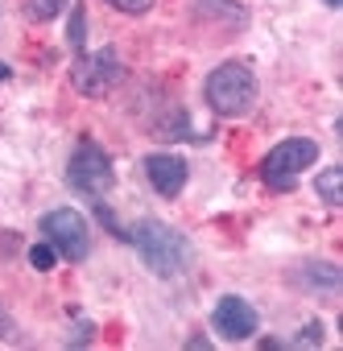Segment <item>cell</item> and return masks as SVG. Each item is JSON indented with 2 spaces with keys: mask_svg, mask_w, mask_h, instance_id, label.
I'll return each instance as SVG.
<instances>
[{
  "mask_svg": "<svg viewBox=\"0 0 343 351\" xmlns=\"http://www.w3.org/2000/svg\"><path fill=\"white\" fill-rule=\"evenodd\" d=\"M128 244L137 248V256L145 261V269L153 277H182L195 261V248L191 240L178 232V228H169L161 219H141L132 232H128Z\"/></svg>",
  "mask_w": 343,
  "mask_h": 351,
  "instance_id": "cell-1",
  "label": "cell"
},
{
  "mask_svg": "<svg viewBox=\"0 0 343 351\" xmlns=\"http://www.w3.org/2000/svg\"><path fill=\"white\" fill-rule=\"evenodd\" d=\"M203 95H207V108H211L215 116L240 120V116H248V112L257 108L261 87H257V75H252L248 62H224V66H215V71L207 75Z\"/></svg>",
  "mask_w": 343,
  "mask_h": 351,
  "instance_id": "cell-2",
  "label": "cell"
},
{
  "mask_svg": "<svg viewBox=\"0 0 343 351\" xmlns=\"http://www.w3.org/2000/svg\"><path fill=\"white\" fill-rule=\"evenodd\" d=\"M314 161H318V141H310V136H289V141H281V145H273V149L265 153L261 178H265L269 191H294L298 178H302Z\"/></svg>",
  "mask_w": 343,
  "mask_h": 351,
  "instance_id": "cell-3",
  "label": "cell"
},
{
  "mask_svg": "<svg viewBox=\"0 0 343 351\" xmlns=\"http://www.w3.org/2000/svg\"><path fill=\"white\" fill-rule=\"evenodd\" d=\"M67 182L87 199H104L116 186V169H112V157L104 153V145H95L91 136H83L75 145L71 165H67Z\"/></svg>",
  "mask_w": 343,
  "mask_h": 351,
  "instance_id": "cell-4",
  "label": "cell"
},
{
  "mask_svg": "<svg viewBox=\"0 0 343 351\" xmlns=\"http://www.w3.org/2000/svg\"><path fill=\"white\" fill-rule=\"evenodd\" d=\"M38 228H42L46 244H50L62 261L79 265V261L91 256V228H87V219H83L79 211H71V207H54V211L42 215Z\"/></svg>",
  "mask_w": 343,
  "mask_h": 351,
  "instance_id": "cell-5",
  "label": "cell"
},
{
  "mask_svg": "<svg viewBox=\"0 0 343 351\" xmlns=\"http://www.w3.org/2000/svg\"><path fill=\"white\" fill-rule=\"evenodd\" d=\"M120 79H124V62H120V54H116L112 46L91 50V54H79L75 66H71V83H75V91L87 95V99L108 95Z\"/></svg>",
  "mask_w": 343,
  "mask_h": 351,
  "instance_id": "cell-6",
  "label": "cell"
},
{
  "mask_svg": "<svg viewBox=\"0 0 343 351\" xmlns=\"http://www.w3.org/2000/svg\"><path fill=\"white\" fill-rule=\"evenodd\" d=\"M211 326L220 330V339L244 343V339H252V335L261 330V314H257V306H252L248 298L224 293V298L215 302V310H211Z\"/></svg>",
  "mask_w": 343,
  "mask_h": 351,
  "instance_id": "cell-7",
  "label": "cell"
},
{
  "mask_svg": "<svg viewBox=\"0 0 343 351\" xmlns=\"http://www.w3.org/2000/svg\"><path fill=\"white\" fill-rule=\"evenodd\" d=\"M141 165H145V178H149V186H153L161 199H178V195L187 191L191 165H187L178 153H149Z\"/></svg>",
  "mask_w": 343,
  "mask_h": 351,
  "instance_id": "cell-8",
  "label": "cell"
},
{
  "mask_svg": "<svg viewBox=\"0 0 343 351\" xmlns=\"http://www.w3.org/2000/svg\"><path fill=\"white\" fill-rule=\"evenodd\" d=\"M294 281H298L302 289H310V293H335L339 281H343V273H339V265H331V261H306V265L294 273Z\"/></svg>",
  "mask_w": 343,
  "mask_h": 351,
  "instance_id": "cell-9",
  "label": "cell"
},
{
  "mask_svg": "<svg viewBox=\"0 0 343 351\" xmlns=\"http://www.w3.org/2000/svg\"><path fill=\"white\" fill-rule=\"evenodd\" d=\"M343 169L339 165H327L322 173H318V178H314V191H318V199L327 203V207H339L343 203Z\"/></svg>",
  "mask_w": 343,
  "mask_h": 351,
  "instance_id": "cell-10",
  "label": "cell"
},
{
  "mask_svg": "<svg viewBox=\"0 0 343 351\" xmlns=\"http://www.w3.org/2000/svg\"><path fill=\"white\" fill-rule=\"evenodd\" d=\"M62 9H71V0H25V17H29V21H38V25L54 21Z\"/></svg>",
  "mask_w": 343,
  "mask_h": 351,
  "instance_id": "cell-11",
  "label": "cell"
},
{
  "mask_svg": "<svg viewBox=\"0 0 343 351\" xmlns=\"http://www.w3.org/2000/svg\"><path fill=\"white\" fill-rule=\"evenodd\" d=\"M67 42H71V50H75V54H83V42H87V13H83V5H75V9H71Z\"/></svg>",
  "mask_w": 343,
  "mask_h": 351,
  "instance_id": "cell-12",
  "label": "cell"
},
{
  "mask_svg": "<svg viewBox=\"0 0 343 351\" xmlns=\"http://www.w3.org/2000/svg\"><path fill=\"white\" fill-rule=\"evenodd\" d=\"M289 347H322V322L310 318L306 326H298V335L289 339Z\"/></svg>",
  "mask_w": 343,
  "mask_h": 351,
  "instance_id": "cell-13",
  "label": "cell"
},
{
  "mask_svg": "<svg viewBox=\"0 0 343 351\" xmlns=\"http://www.w3.org/2000/svg\"><path fill=\"white\" fill-rule=\"evenodd\" d=\"M54 261H58V252H54L50 244H34V248H29V265H34L38 273H50Z\"/></svg>",
  "mask_w": 343,
  "mask_h": 351,
  "instance_id": "cell-14",
  "label": "cell"
},
{
  "mask_svg": "<svg viewBox=\"0 0 343 351\" xmlns=\"http://www.w3.org/2000/svg\"><path fill=\"white\" fill-rule=\"evenodd\" d=\"M108 5H112L116 13H128V17H141V13H149V9H153V0H108Z\"/></svg>",
  "mask_w": 343,
  "mask_h": 351,
  "instance_id": "cell-15",
  "label": "cell"
},
{
  "mask_svg": "<svg viewBox=\"0 0 343 351\" xmlns=\"http://www.w3.org/2000/svg\"><path fill=\"white\" fill-rule=\"evenodd\" d=\"M21 339V330H17V318L0 306V343H17Z\"/></svg>",
  "mask_w": 343,
  "mask_h": 351,
  "instance_id": "cell-16",
  "label": "cell"
},
{
  "mask_svg": "<svg viewBox=\"0 0 343 351\" xmlns=\"http://www.w3.org/2000/svg\"><path fill=\"white\" fill-rule=\"evenodd\" d=\"M0 79H13V71H9V66H5V62H0Z\"/></svg>",
  "mask_w": 343,
  "mask_h": 351,
  "instance_id": "cell-17",
  "label": "cell"
},
{
  "mask_svg": "<svg viewBox=\"0 0 343 351\" xmlns=\"http://www.w3.org/2000/svg\"><path fill=\"white\" fill-rule=\"evenodd\" d=\"M322 5H327V9H339V5H343V0H322Z\"/></svg>",
  "mask_w": 343,
  "mask_h": 351,
  "instance_id": "cell-18",
  "label": "cell"
}]
</instances>
